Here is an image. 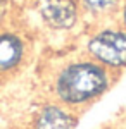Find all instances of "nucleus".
Returning <instances> with one entry per match:
<instances>
[{
  "label": "nucleus",
  "mask_w": 126,
  "mask_h": 129,
  "mask_svg": "<svg viewBox=\"0 0 126 129\" xmlns=\"http://www.w3.org/2000/svg\"><path fill=\"white\" fill-rule=\"evenodd\" d=\"M28 53L29 43L23 33L0 26V76H9L21 69Z\"/></svg>",
  "instance_id": "20e7f679"
},
{
  "label": "nucleus",
  "mask_w": 126,
  "mask_h": 129,
  "mask_svg": "<svg viewBox=\"0 0 126 129\" xmlns=\"http://www.w3.org/2000/svg\"><path fill=\"white\" fill-rule=\"evenodd\" d=\"M7 12H9V0H0V26H2Z\"/></svg>",
  "instance_id": "6e6552de"
},
{
  "label": "nucleus",
  "mask_w": 126,
  "mask_h": 129,
  "mask_svg": "<svg viewBox=\"0 0 126 129\" xmlns=\"http://www.w3.org/2000/svg\"><path fill=\"white\" fill-rule=\"evenodd\" d=\"M116 21L123 26V28H126V0L121 2V7H119V12H117Z\"/></svg>",
  "instance_id": "0eeeda50"
},
{
  "label": "nucleus",
  "mask_w": 126,
  "mask_h": 129,
  "mask_svg": "<svg viewBox=\"0 0 126 129\" xmlns=\"http://www.w3.org/2000/svg\"><path fill=\"white\" fill-rule=\"evenodd\" d=\"M83 50L90 59L114 74H119L121 71H126V28L119 22H97V26H93L85 36Z\"/></svg>",
  "instance_id": "f03ea898"
},
{
  "label": "nucleus",
  "mask_w": 126,
  "mask_h": 129,
  "mask_svg": "<svg viewBox=\"0 0 126 129\" xmlns=\"http://www.w3.org/2000/svg\"><path fill=\"white\" fill-rule=\"evenodd\" d=\"M76 124L78 117L74 110L59 102H52L36 112L33 129H74Z\"/></svg>",
  "instance_id": "39448f33"
},
{
  "label": "nucleus",
  "mask_w": 126,
  "mask_h": 129,
  "mask_svg": "<svg viewBox=\"0 0 126 129\" xmlns=\"http://www.w3.org/2000/svg\"><path fill=\"white\" fill-rule=\"evenodd\" d=\"M31 7L40 24L52 33H71L85 19L78 0H31Z\"/></svg>",
  "instance_id": "7ed1b4c3"
},
{
  "label": "nucleus",
  "mask_w": 126,
  "mask_h": 129,
  "mask_svg": "<svg viewBox=\"0 0 126 129\" xmlns=\"http://www.w3.org/2000/svg\"><path fill=\"white\" fill-rule=\"evenodd\" d=\"M114 79L116 74L112 71L83 53L55 67L50 79V91L55 102L74 110L104 96Z\"/></svg>",
  "instance_id": "f257e3e1"
},
{
  "label": "nucleus",
  "mask_w": 126,
  "mask_h": 129,
  "mask_svg": "<svg viewBox=\"0 0 126 129\" xmlns=\"http://www.w3.org/2000/svg\"><path fill=\"white\" fill-rule=\"evenodd\" d=\"M85 19L93 22H106L117 17V12L123 0H78Z\"/></svg>",
  "instance_id": "423d86ee"
}]
</instances>
